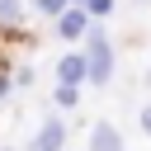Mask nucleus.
<instances>
[{"mask_svg": "<svg viewBox=\"0 0 151 151\" xmlns=\"http://www.w3.org/2000/svg\"><path fill=\"white\" fill-rule=\"evenodd\" d=\"M109 76H113V42L90 19V28H85V80L90 85H109Z\"/></svg>", "mask_w": 151, "mask_h": 151, "instance_id": "f257e3e1", "label": "nucleus"}, {"mask_svg": "<svg viewBox=\"0 0 151 151\" xmlns=\"http://www.w3.org/2000/svg\"><path fill=\"white\" fill-rule=\"evenodd\" d=\"M85 28H90V14H85V5H66V9L57 14V38L76 42V38H85Z\"/></svg>", "mask_w": 151, "mask_h": 151, "instance_id": "f03ea898", "label": "nucleus"}, {"mask_svg": "<svg viewBox=\"0 0 151 151\" xmlns=\"http://www.w3.org/2000/svg\"><path fill=\"white\" fill-rule=\"evenodd\" d=\"M61 146H66V123L61 118H47L38 127V137H33V151H61Z\"/></svg>", "mask_w": 151, "mask_h": 151, "instance_id": "7ed1b4c3", "label": "nucleus"}, {"mask_svg": "<svg viewBox=\"0 0 151 151\" xmlns=\"http://www.w3.org/2000/svg\"><path fill=\"white\" fill-rule=\"evenodd\" d=\"M90 151H123V132L113 123H94L90 127Z\"/></svg>", "mask_w": 151, "mask_h": 151, "instance_id": "20e7f679", "label": "nucleus"}, {"mask_svg": "<svg viewBox=\"0 0 151 151\" xmlns=\"http://www.w3.org/2000/svg\"><path fill=\"white\" fill-rule=\"evenodd\" d=\"M57 80H61V85H85V57H80V52H66V57L57 61Z\"/></svg>", "mask_w": 151, "mask_h": 151, "instance_id": "39448f33", "label": "nucleus"}, {"mask_svg": "<svg viewBox=\"0 0 151 151\" xmlns=\"http://www.w3.org/2000/svg\"><path fill=\"white\" fill-rule=\"evenodd\" d=\"M0 24H5V28L24 24V0H0Z\"/></svg>", "mask_w": 151, "mask_h": 151, "instance_id": "423d86ee", "label": "nucleus"}, {"mask_svg": "<svg viewBox=\"0 0 151 151\" xmlns=\"http://www.w3.org/2000/svg\"><path fill=\"white\" fill-rule=\"evenodd\" d=\"M52 99H57V109H71V104L80 99V90H76V85H61V80H57V90H52Z\"/></svg>", "mask_w": 151, "mask_h": 151, "instance_id": "0eeeda50", "label": "nucleus"}, {"mask_svg": "<svg viewBox=\"0 0 151 151\" xmlns=\"http://www.w3.org/2000/svg\"><path fill=\"white\" fill-rule=\"evenodd\" d=\"M76 5H85V14H90V19H104V14H113V0H76Z\"/></svg>", "mask_w": 151, "mask_h": 151, "instance_id": "6e6552de", "label": "nucleus"}, {"mask_svg": "<svg viewBox=\"0 0 151 151\" xmlns=\"http://www.w3.org/2000/svg\"><path fill=\"white\" fill-rule=\"evenodd\" d=\"M33 5H38V14H47V19H57V14H61V9L71 5V0H33Z\"/></svg>", "mask_w": 151, "mask_h": 151, "instance_id": "1a4fd4ad", "label": "nucleus"}, {"mask_svg": "<svg viewBox=\"0 0 151 151\" xmlns=\"http://www.w3.org/2000/svg\"><path fill=\"white\" fill-rule=\"evenodd\" d=\"M9 85H19V90H24V85H33V66H19V71L9 76Z\"/></svg>", "mask_w": 151, "mask_h": 151, "instance_id": "9d476101", "label": "nucleus"}, {"mask_svg": "<svg viewBox=\"0 0 151 151\" xmlns=\"http://www.w3.org/2000/svg\"><path fill=\"white\" fill-rule=\"evenodd\" d=\"M142 132H146V137H151V104H146V109H142Z\"/></svg>", "mask_w": 151, "mask_h": 151, "instance_id": "9b49d317", "label": "nucleus"}, {"mask_svg": "<svg viewBox=\"0 0 151 151\" xmlns=\"http://www.w3.org/2000/svg\"><path fill=\"white\" fill-rule=\"evenodd\" d=\"M146 90H151V71H146Z\"/></svg>", "mask_w": 151, "mask_h": 151, "instance_id": "f8f14e48", "label": "nucleus"}]
</instances>
